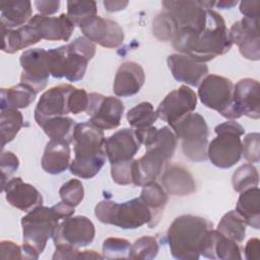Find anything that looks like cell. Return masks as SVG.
Segmentation results:
<instances>
[{"instance_id":"6da1fadb","label":"cell","mask_w":260,"mask_h":260,"mask_svg":"<svg viewBox=\"0 0 260 260\" xmlns=\"http://www.w3.org/2000/svg\"><path fill=\"white\" fill-rule=\"evenodd\" d=\"M180 54L205 63L228 53L232 48L223 17L213 9H206V22L200 31L181 29L172 41Z\"/></svg>"},{"instance_id":"7a4b0ae2","label":"cell","mask_w":260,"mask_h":260,"mask_svg":"<svg viewBox=\"0 0 260 260\" xmlns=\"http://www.w3.org/2000/svg\"><path fill=\"white\" fill-rule=\"evenodd\" d=\"M74 207L58 202L52 207L39 206L21 217L23 259H39L60 220L72 216Z\"/></svg>"},{"instance_id":"3957f363","label":"cell","mask_w":260,"mask_h":260,"mask_svg":"<svg viewBox=\"0 0 260 260\" xmlns=\"http://www.w3.org/2000/svg\"><path fill=\"white\" fill-rule=\"evenodd\" d=\"M104 130L89 121L77 123L73 133L74 158L70 173L81 179H91L99 174L107 158Z\"/></svg>"},{"instance_id":"277c9868","label":"cell","mask_w":260,"mask_h":260,"mask_svg":"<svg viewBox=\"0 0 260 260\" xmlns=\"http://www.w3.org/2000/svg\"><path fill=\"white\" fill-rule=\"evenodd\" d=\"M213 223L205 217L183 214L169 226L167 238L171 254L179 260H197L207 233Z\"/></svg>"},{"instance_id":"5b68a950","label":"cell","mask_w":260,"mask_h":260,"mask_svg":"<svg viewBox=\"0 0 260 260\" xmlns=\"http://www.w3.org/2000/svg\"><path fill=\"white\" fill-rule=\"evenodd\" d=\"M95 44L85 37H78L67 45L47 51L50 74L76 82L83 78L88 62L95 55Z\"/></svg>"},{"instance_id":"8992f818","label":"cell","mask_w":260,"mask_h":260,"mask_svg":"<svg viewBox=\"0 0 260 260\" xmlns=\"http://www.w3.org/2000/svg\"><path fill=\"white\" fill-rule=\"evenodd\" d=\"M94 215L101 222L123 230H135L144 224L149 225L152 220L151 211L140 197L123 203L109 199L103 200L95 205Z\"/></svg>"},{"instance_id":"52a82bcc","label":"cell","mask_w":260,"mask_h":260,"mask_svg":"<svg viewBox=\"0 0 260 260\" xmlns=\"http://www.w3.org/2000/svg\"><path fill=\"white\" fill-rule=\"evenodd\" d=\"M216 137L208 143L207 158L220 169H230L242 156V140L244 127L234 120H229L214 128Z\"/></svg>"},{"instance_id":"ba28073f","label":"cell","mask_w":260,"mask_h":260,"mask_svg":"<svg viewBox=\"0 0 260 260\" xmlns=\"http://www.w3.org/2000/svg\"><path fill=\"white\" fill-rule=\"evenodd\" d=\"M177 138L182 142L184 155L192 161L207 159L208 126L198 113H190L171 126Z\"/></svg>"},{"instance_id":"9c48e42d","label":"cell","mask_w":260,"mask_h":260,"mask_svg":"<svg viewBox=\"0 0 260 260\" xmlns=\"http://www.w3.org/2000/svg\"><path fill=\"white\" fill-rule=\"evenodd\" d=\"M95 229L92 221L83 215L69 216L59 221L52 239L56 246L86 247L93 241Z\"/></svg>"},{"instance_id":"30bf717a","label":"cell","mask_w":260,"mask_h":260,"mask_svg":"<svg viewBox=\"0 0 260 260\" xmlns=\"http://www.w3.org/2000/svg\"><path fill=\"white\" fill-rule=\"evenodd\" d=\"M242 116L260 118V85L258 80L249 77L234 84L233 103L223 118L236 120Z\"/></svg>"},{"instance_id":"8fae6325","label":"cell","mask_w":260,"mask_h":260,"mask_svg":"<svg viewBox=\"0 0 260 260\" xmlns=\"http://www.w3.org/2000/svg\"><path fill=\"white\" fill-rule=\"evenodd\" d=\"M233 93V81L216 74H208L198 85V96L201 103L206 108L218 112L222 117L232 106Z\"/></svg>"},{"instance_id":"7c38bea8","label":"cell","mask_w":260,"mask_h":260,"mask_svg":"<svg viewBox=\"0 0 260 260\" xmlns=\"http://www.w3.org/2000/svg\"><path fill=\"white\" fill-rule=\"evenodd\" d=\"M124 109V104L120 99L91 92L85 113L89 116V122L98 128L112 130L120 125Z\"/></svg>"},{"instance_id":"4fadbf2b","label":"cell","mask_w":260,"mask_h":260,"mask_svg":"<svg viewBox=\"0 0 260 260\" xmlns=\"http://www.w3.org/2000/svg\"><path fill=\"white\" fill-rule=\"evenodd\" d=\"M161 6L175 22L177 32L181 29L200 31L205 25L208 8L204 1H161Z\"/></svg>"},{"instance_id":"5bb4252c","label":"cell","mask_w":260,"mask_h":260,"mask_svg":"<svg viewBox=\"0 0 260 260\" xmlns=\"http://www.w3.org/2000/svg\"><path fill=\"white\" fill-rule=\"evenodd\" d=\"M196 106L197 95L195 91L187 85H181L166 95L157 106L156 114L158 118L172 126L186 115L192 113Z\"/></svg>"},{"instance_id":"9a60e30c","label":"cell","mask_w":260,"mask_h":260,"mask_svg":"<svg viewBox=\"0 0 260 260\" xmlns=\"http://www.w3.org/2000/svg\"><path fill=\"white\" fill-rule=\"evenodd\" d=\"M22 72L20 82L30 86L37 93L41 92L48 83L50 74L47 51L43 48H32L22 52L19 58Z\"/></svg>"},{"instance_id":"2e32d148","label":"cell","mask_w":260,"mask_h":260,"mask_svg":"<svg viewBox=\"0 0 260 260\" xmlns=\"http://www.w3.org/2000/svg\"><path fill=\"white\" fill-rule=\"evenodd\" d=\"M145 149V154L138 159H134L132 166L133 184L138 187H144L156 182V179L160 178L172 159L159 147Z\"/></svg>"},{"instance_id":"e0dca14e","label":"cell","mask_w":260,"mask_h":260,"mask_svg":"<svg viewBox=\"0 0 260 260\" xmlns=\"http://www.w3.org/2000/svg\"><path fill=\"white\" fill-rule=\"evenodd\" d=\"M79 28L83 37L104 48H118L124 41V31L119 23L99 15L91 16L81 22Z\"/></svg>"},{"instance_id":"ac0fdd59","label":"cell","mask_w":260,"mask_h":260,"mask_svg":"<svg viewBox=\"0 0 260 260\" xmlns=\"http://www.w3.org/2000/svg\"><path fill=\"white\" fill-rule=\"evenodd\" d=\"M75 87L71 84H60L46 90L40 98L35 109V120L41 127L47 120L54 117L67 116L69 95Z\"/></svg>"},{"instance_id":"d6986e66","label":"cell","mask_w":260,"mask_h":260,"mask_svg":"<svg viewBox=\"0 0 260 260\" xmlns=\"http://www.w3.org/2000/svg\"><path fill=\"white\" fill-rule=\"evenodd\" d=\"M232 44L238 46L240 54L251 61L260 59L259 19L243 17L234 22L229 30Z\"/></svg>"},{"instance_id":"ffe728a7","label":"cell","mask_w":260,"mask_h":260,"mask_svg":"<svg viewBox=\"0 0 260 260\" xmlns=\"http://www.w3.org/2000/svg\"><path fill=\"white\" fill-rule=\"evenodd\" d=\"M140 145L134 129L123 128L118 130L105 141V149L110 165L133 159Z\"/></svg>"},{"instance_id":"44dd1931","label":"cell","mask_w":260,"mask_h":260,"mask_svg":"<svg viewBox=\"0 0 260 260\" xmlns=\"http://www.w3.org/2000/svg\"><path fill=\"white\" fill-rule=\"evenodd\" d=\"M167 63L177 81L191 86H198L204 77L208 75V67L205 63L198 62L184 54L176 53L170 55Z\"/></svg>"},{"instance_id":"7402d4cb","label":"cell","mask_w":260,"mask_h":260,"mask_svg":"<svg viewBox=\"0 0 260 260\" xmlns=\"http://www.w3.org/2000/svg\"><path fill=\"white\" fill-rule=\"evenodd\" d=\"M3 191L11 206L24 212H29L43 204V196L39 190L19 177L10 179Z\"/></svg>"},{"instance_id":"603a6c76","label":"cell","mask_w":260,"mask_h":260,"mask_svg":"<svg viewBox=\"0 0 260 260\" xmlns=\"http://www.w3.org/2000/svg\"><path fill=\"white\" fill-rule=\"evenodd\" d=\"M27 23L38 30L42 40L47 41H68L75 28V24L67 13L59 16L36 14Z\"/></svg>"},{"instance_id":"cb8c5ba5","label":"cell","mask_w":260,"mask_h":260,"mask_svg":"<svg viewBox=\"0 0 260 260\" xmlns=\"http://www.w3.org/2000/svg\"><path fill=\"white\" fill-rule=\"evenodd\" d=\"M145 81V73L140 64L133 61L122 63L115 75L113 90L117 96L136 94Z\"/></svg>"},{"instance_id":"d4e9b609","label":"cell","mask_w":260,"mask_h":260,"mask_svg":"<svg viewBox=\"0 0 260 260\" xmlns=\"http://www.w3.org/2000/svg\"><path fill=\"white\" fill-rule=\"evenodd\" d=\"M200 255L209 259H242L239 243L223 237L213 229L207 233Z\"/></svg>"},{"instance_id":"484cf974","label":"cell","mask_w":260,"mask_h":260,"mask_svg":"<svg viewBox=\"0 0 260 260\" xmlns=\"http://www.w3.org/2000/svg\"><path fill=\"white\" fill-rule=\"evenodd\" d=\"M159 179L162 188L170 195L187 196L196 191L193 176L181 165L168 166Z\"/></svg>"},{"instance_id":"4316f807","label":"cell","mask_w":260,"mask_h":260,"mask_svg":"<svg viewBox=\"0 0 260 260\" xmlns=\"http://www.w3.org/2000/svg\"><path fill=\"white\" fill-rule=\"evenodd\" d=\"M71 164L69 143L60 140H50L45 147L41 165L43 170L50 175L65 172Z\"/></svg>"},{"instance_id":"83f0119b","label":"cell","mask_w":260,"mask_h":260,"mask_svg":"<svg viewBox=\"0 0 260 260\" xmlns=\"http://www.w3.org/2000/svg\"><path fill=\"white\" fill-rule=\"evenodd\" d=\"M1 29L3 35L1 50L7 54H14L36 45L42 40L38 30L28 23L14 29L1 26Z\"/></svg>"},{"instance_id":"f1b7e54d","label":"cell","mask_w":260,"mask_h":260,"mask_svg":"<svg viewBox=\"0 0 260 260\" xmlns=\"http://www.w3.org/2000/svg\"><path fill=\"white\" fill-rule=\"evenodd\" d=\"M0 23L6 28H18L25 25L32 17L30 1L0 3Z\"/></svg>"},{"instance_id":"f546056e","label":"cell","mask_w":260,"mask_h":260,"mask_svg":"<svg viewBox=\"0 0 260 260\" xmlns=\"http://www.w3.org/2000/svg\"><path fill=\"white\" fill-rule=\"evenodd\" d=\"M237 213L247 225L255 230L260 228V190L258 187L240 193L236 206Z\"/></svg>"},{"instance_id":"4dcf8cb0","label":"cell","mask_w":260,"mask_h":260,"mask_svg":"<svg viewBox=\"0 0 260 260\" xmlns=\"http://www.w3.org/2000/svg\"><path fill=\"white\" fill-rule=\"evenodd\" d=\"M37 92L28 85L19 82L9 88H1L0 109H24L29 107L37 98Z\"/></svg>"},{"instance_id":"1f68e13d","label":"cell","mask_w":260,"mask_h":260,"mask_svg":"<svg viewBox=\"0 0 260 260\" xmlns=\"http://www.w3.org/2000/svg\"><path fill=\"white\" fill-rule=\"evenodd\" d=\"M139 197L151 211L152 220L148 226L149 229H152L159 222L162 216L165 207L168 203V193L160 184L153 182L143 187Z\"/></svg>"},{"instance_id":"d6a6232c","label":"cell","mask_w":260,"mask_h":260,"mask_svg":"<svg viewBox=\"0 0 260 260\" xmlns=\"http://www.w3.org/2000/svg\"><path fill=\"white\" fill-rule=\"evenodd\" d=\"M76 124L70 117L61 116L47 120L41 127L50 140H60L70 144L73 142V133Z\"/></svg>"},{"instance_id":"836d02e7","label":"cell","mask_w":260,"mask_h":260,"mask_svg":"<svg viewBox=\"0 0 260 260\" xmlns=\"http://www.w3.org/2000/svg\"><path fill=\"white\" fill-rule=\"evenodd\" d=\"M246 222L236 210L226 212L219 220L216 231L223 237L237 243H242L246 235Z\"/></svg>"},{"instance_id":"e575fe53","label":"cell","mask_w":260,"mask_h":260,"mask_svg":"<svg viewBox=\"0 0 260 260\" xmlns=\"http://www.w3.org/2000/svg\"><path fill=\"white\" fill-rule=\"evenodd\" d=\"M23 126L22 114L16 109L1 110L0 127H1V148L12 141L21 127Z\"/></svg>"},{"instance_id":"d590c367","label":"cell","mask_w":260,"mask_h":260,"mask_svg":"<svg viewBox=\"0 0 260 260\" xmlns=\"http://www.w3.org/2000/svg\"><path fill=\"white\" fill-rule=\"evenodd\" d=\"M129 125L135 129H141L152 126L157 120L156 111L149 102H142L131 108L126 115Z\"/></svg>"},{"instance_id":"8d00e7d4","label":"cell","mask_w":260,"mask_h":260,"mask_svg":"<svg viewBox=\"0 0 260 260\" xmlns=\"http://www.w3.org/2000/svg\"><path fill=\"white\" fill-rule=\"evenodd\" d=\"M259 174L252 164H245L239 167L232 176L233 189L238 192H244L248 189L258 187Z\"/></svg>"},{"instance_id":"74e56055","label":"cell","mask_w":260,"mask_h":260,"mask_svg":"<svg viewBox=\"0 0 260 260\" xmlns=\"http://www.w3.org/2000/svg\"><path fill=\"white\" fill-rule=\"evenodd\" d=\"M98 8L95 1H67V15L75 25H78L87 18L96 15Z\"/></svg>"},{"instance_id":"f35d334b","label":"cell","mask_w":260,"mask_h":260,"mask_svg":"<svg viewBox=\"0 0 260 260\" xmlns=\"http://www.w3.org/2000/svg\"><path fill=\"white\" fill-rule=\"evenodd\" d=\"M158 249V243L155 238L150 236H143L131 245L128 259H153L156 257Z\"/></svg>"},{"instance_id":"ab89813d","label":"cell","mask_w":260,"mask_h":260,"mask_svg":"<svg viewBox=\"0 0 260 260\" xmlns=\"http://www.w3.org/2000/svg\"><path fill=\"white\" fill-rule=\"evenodd\" d=\"M153 36L161 42H172L177 34V27L171 16L166 12L161 11L158 13L152 22Z\"/></svg>"},{"instance_id":"60d3db41","label":"cell","mask_w":260,"mask_h":260,"mask_svg":"<svg viewBox=\"0 0 260 260\" xmlns=\"http://www.w3.org/2000/svg\"><path fill=\"white\" fill-rule=\"evenodd\" d=\"M131 244L126 239L110 237L103 243V256L106 259L128 258Z\"/></svg>"},{"instance_id":"b9f144b4","label":"cell","mask_w":260,"mask_h":260,"mask_svg":"<svg viewBox=\"0 0 260 260\" xmlns=\"http://www.w3.org/2000/svg\"><path fill=\"white\" fill-rule=\"evenodd\" d=\"M59 195L62 202L69 206L76 207L81 203L84 197L83 185L79 180L71 179L60 187Z\"/></svg>"},{"instance_id":"7bdbcfd3","label":"cell","mask_w":260,"mask_h":260,"mask_svg":"<svg viewBox=\"0 0 260 260\" xmlns=\"http://www.w3.org/2000/svg\"><path fill=\"white\" fill-rule=\"evenodd\" d=\"M177 136L175 135L174 131L171 130L169 126H164L160 129H157V133L153 143L146 147H159L167 152V154L172 158L174 156L176 146H177Z\"/></svg>"},{"instance_id":"ee69618b","label":"cell","mask_w":260,"mask_h":260,"mask_svg":"<svg viewBox=\"0 0 260 260\" xmlns=\"http://www.w3.org/2000/svg\"><path fill=\"white\" fill-rule=\"evenodd\" d=\"M242 155L250 164L260 160V135L257 132L249 133L242 141Z\"/></svg>"},{"instance_id":"f6af8a7d","label":"cell","mask_w":260,"mask_h":260,"mask_svg":"<svg viewBox=\"0 0 260 260\" xmlns=\"http://www.w3.org/2000/svg\"><path fill=\"white\" fill-rule=\"evenodd\" d=\"M133 159L120 161L111 165V176L113 181L118 185H130L133 184L132 180V166Z\"/></svg>"},{"instance_id":"bcb514c9","label":"cell","mask_w":260,"mask_h":260,"mask_svg":"<svg viewBox=\"0 0 260 260\" xmlns=\"http://www.w3.org/2000/svg\"><path fill=\"white\" fill-rule=\"evenodd\" d=\"M19 167V159L12 151H2L0 158V171L2 176V191L7 182Z\"/></svg>"},{"instance_id":"7dc6e473","label":"cell","mask_w":260,"mask_h":260,"mask_svg":"<svg viewBox=\"0 0 260 260\" xmlns=\"http://www.w3.org/2000/svg\"><path fill=\"white\" fill-rule=\"evenodd\" d=\"M89 103V94L83 88H74L69 95L68 108L70 113L77 115L86 112Z\"/></svg>"},{"instance_id":"c3c4849f","label":"cell","mask_w":260,"mask_h":260,"mask_svg":"<svg viewBox=\"0 0 260 260\" xmlns=\"http://www.w3.org/2000/svg\"><path fill=\"white\" fill-rule=\"evenodd\" d=\"M0 248L2 259H23L22 247L12 241H1Z\"/></svg>"},{"instance_id":"681fc988","label":"cell","mask_w":260,"mask_h":260,"mask_svg":"<svg viewBox=\"0 0 260 260\" xmlns=\"http://www.w3.org/2000/svg\"><path fill=\"white\" fill-rule=\"evenodd\" d=\"M240 11L246 18L259 19L260 12V1H242L240 3Z\"/></svg>"},{"instance_id":"f907efd6","label":"cell","mask_w":260,"mask_h":260,"mask_svg":"<svg viewBox=\"0 0 260 260\" xmlns=\"http://www.w3.org/2000/svg\"><path fill=\"white\" fill-rule=\"evenodd\" d=\"M134 131H135L136 137L139 140L140 144H143L146 148L153 143L156 133H157V128H155L154 126H150V127H146V128L135 129Z\"/></svg>"},{"instance_id":"816d5d0a","label":"cell","mask_w":260,"mask_h":260,"mask_svg":"<svg viewBox=\"0 0 260 260\" xmlns=\"http://www.w3.org/2000/svg\"><path fill=\"white\" fill-rule=\"evenodd\" d=\"M38 11L45 16H49L51 14L56 13L60 8L59 0H37L34 2Z\"/></svg>"},{"instance_id":"f5cc1de1","label":"cell","mask_w":260,"mask_h":260,"mask_svg":"<svg viewBox=\"0 0 260 260\" xmlns=\"http://www.w3.org/2000/svg\"><path fill=\"white\" fill-rule=\"evenodd\" d=\"M80 251L78 248L70 247V246H56L55 253L53 255V259H79Z\"/></svg>"},{"instance_id":"db71d44e","label":"cell","mask_w":260,"mask_h":260,"mask_svg":"<svg viewBox=\"0 0 260 260\" xmlns=\"http://www.w3.org/2000/svg\"><path fill=\"white\" fill-rule=\"evenodd\" d=\"M259 240L257 238H252L250 239L244 249L245 252V257L247 260H259Z\"/></svg>"},{"instance_id":"11a10c76","label":"cell","mask_w":260,"mask_h":260,"mask_svg":"<svg viewBox=\"0 0 260 260\" xmlns=\"http://www.w3.org/2000/svg\"><path fill=\"white\" fill-rule=\"evenodd\" d=\"M128 1H104L105 9L109 12H116L125 9Z\"/></svg>"},{"instance_id":"9f6ffc18","label":"cell","mask_w":260,"mask_h":260,"mask_svg":"<svg viewBox=\"0 0 260 260\" xmlns=\"http://www.w3.org/2000/svg\"><path fill=\"white\" fill-rule=\"evenodd\" d=\"M80 258H84V259H103L104 256L98 254L95 251L85 250V251H82L80 253Z\"/></svg>"},{"instance_id":"6f0895ef","label":"cell","mask_w":260,"mask_h":260,"mask_svg":"<svg viewBox=\"0 0 260 260\" xmlns=\"http://www.w3.org/2000/svg\"><path fill=\"white\" fill-rule=\"evenodd\" d=\"M238 3V1H217V2H214V6L220 8V9H230V8H233L234 6H236Z\"/></svg>"}]
</instances>
